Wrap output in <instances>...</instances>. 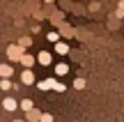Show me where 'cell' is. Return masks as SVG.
<instances>
[{"mask_svg": "<svg viewBox=\"0 0 124 122\" xmlns=\"http://www.w3.org/2000/svg\"><path fill=\"white\" fill-rule=\"evenodd\" d=\"M120 9H122V12H124V0H120Z\"/></svg>", "mask_w": 124, "mask_h": 122, "instance_id": "obj_17", "label": "cell"}, {"mask_svg": "<svg viewBox=\"0 0 124 122\" xmlns=\"http://www.w3.org/2000/svg\"><path fill=\"white\" fill-rule=\"evenodd\" d=\"M14 122H23V120H14Z\"/></svg>", "mask_w": 124, "mask_h": 122, "instance_id": "obj_18", "label": "cell"}, {"mask_svg": "<svg viewBox=\"0 0 124 122\" xmlns=\"http://www.w3.org/2000/svg\"><path fill=\"white\" fill-rule=\"evenodd\" d=\"M37 120H41V113H39V111H35V108L28 111V122H37Z\"/></svg>", "mask_w": 124, "mask_h": 122, "instance_id": "obj_8", "label": "cell"}, {"mask_svg": "<svg viewBox=\"0 0 124 122\" xmlns=\"http://www.w3.org/2000/svg\"><path fill=\"white\" fill-rule=\"evenodd\" d=\"M74 88H76V90H83V88H85V78H76V81H74Z\"/></svg>", "mask_w": 124, "mask_h": 122, "instance_id": "obj_11", "label": "cell"}, {"mask_svg": "<svg viewBox=\"0 0 124 122\" xmlns=\"http://www.w3.org/2000/svg\"><path fill=\"white\" fill-rule=\"evenodd\" d=\"M55 85H58V81H55L53 76L46 78V81H39V83H37V88H39V90H55Z\"/></svg>", "mask_w": 124, "mask_h": 122, "instance_id": "obj_2", "label": "cell"}, {"mask_svg": "<svg viewBox=\"0 0 124 122\" xmlns=\"http://www.w3.org/2000/svg\"><path fill=\"white\" fill-rule=\"evenodd\" d=\"M12 74H14V69L9 67V65H0V76H2V78H7V81H9Z\"/></svg>", "mask_w": 124, "mask_h": 122, "instance_id": "obj_6", "label": "cell"}, {"mask_svg": "<svg viewBox=\"0 0 124 122\" xmlns=\"http://www.w3.org/2000/svg\"><path fill=\"white\" fill-rule=\"evenodd\" d=\"M21 81L25 83V85H35V74H32V69H23V74H21Z\"/></svg>", "mask_w": 124, "mask_h": 122, "instance_id": "obj_3", "label": "cell"}, {"mask_svg": "<svg viewBox=\"0 0 124 122\" xmlns=\"http://www.w3.org/2000/svg\"><path fill=\"white\" fill-rule=\"evenodd\" d=\"M2 108L12 113V111L18 108V104H16V99H12V97H5V99H2Z\"/></svg>", "mask_w": 124, "mask_h": 122, "instance_id": "obj_4", "label": "cell"}, {"mask_svg": "<svg viewBox=\"0 0 124 122\" xmlns=\"http://www.w3.org/2000/svg\"><path fill=\"white\" fill-rule=\"evenodd\" d=\"M0 88H2V90H9V88H12V81H7V78H2V81H0Z\"/></svg>", "mask_w": 124, "mask_h": 122, "instance_id": "obj_12", "label": "cell"}, {"mask_svg": "<svg viewBox=\"0 0 124 122\" xmlns=\"http://www.w3.org/2000/svg\"><path fill=\"white\" fill-rule=\"evenodd\" d=\"M37 62L44 65V67H48V65L53 62V55H51L48 51H39V55H37Z\"/></svg>", "mask_w": 124, "mask_h": 122, "instance_id": "obj_1", "label": "cell"}, {"mask_svg": "<svg viewBox=\"0 0 124 122\" xmlns=\"http://www.w3.org/2000/svg\"><path fill=\"white\" fill-rule=\"evenodd\" d=\"M48 41H53V44H58V32H48Z\"/></svg>", "mask_w": 124, "mask_h": 122, "instance_id": "obj_14", "label": "cell"}, {"mask_svg": "<svg viewBox=\"0 0 124 122\" xmlns=\"http://www.w3.org/2000/svg\"><path fill=\"white\" fill-rule=\"evenodd\" d=\"M18 106H21L23 111H32V101H30V99H23V101H21Z\"/></svg>", "mask_w": 124, "mask_h": 122, "instance_id": "obj_10", "label": "cell"}, {"mask_svg": "<svg viewBox=\"0 0 124 122\" xmlns=\"http://www.w3.org/2000/svg\"><path fill=\"white\" fill-rule=\"evenodd\" d=\"M35 60H37V58H32L30 53H23V55H21V65H23L25 69H30L32 65H35Z\"/></svg>", "mask_w": 124, "mask_h": 122, "instance_id": "obj_5", "label": "cell"}, {"mask_svg": "<svg viewBox=\"0 0 124 122\" xmlns=\"http://www.w3.org/2000/svg\"><path fill=\"white\" fill-rule=\"evenodd\" d=\"M67 72H69V67H67L64 62H60V65H55V74H58V76H64Z\"/></svg>", "mask_w": 124, "mask_h": 122, "instance_id": "obj_9", "label": "cell"}, {"mask_svg": "<svg viewBox=\"0 0 124 122\" xmlns=\"http://www.w3.org/2000/svg\"><path fill=\"white\" fill-rule=\"evenodd\" d=\"M55 53L58 55H67L69 53V46H67L64 41H58V44H55Z\"/></svg>", "mask_w": 124, "mask_h": 122, "instance_id": "obj_7", "label": "cell"}, {"mask_svg": "<svg viewBox=\"0 0 124 122\" xmlns=\"http://www.w3.org/2000/svg\"><path fill=\"white\" fill-rule=\"evenodd\" d=\"M39 122H53V115H51V113H41V120Z\"/></svg>", "mask_w": 124, "mask_h": 122, "instance_id": "obj_13", "label": "cell"}, {"mask_svg": "<svg viewBox=\"0 0 124 122\" xmlns=\"http://www.w3.org/2000/svg\"><path fill=\"white\" fill-rule=\"evenodd\" d=\"M64 90H67V88L62 85V83H58V85H55V92H64Z\"/></svg>", "mask_w": 124, "mask_h": 122, "instance_id": "obj_16", "label": "cell"}, {"mask_svg": "<svg viewBox=\"0 0 124 122\" xmlns=\"http://www.w3.org/2000/svg\"><path fill=\"white\" fill-rule=\"evenodd\" d=\"M30 44H32V39H28V37H25V39H21V49H28Z\"/></svg>", "mask_w": 124, "mask_h": 122, "instance_id": "obj_15", "label": "cell"}]
</instances>
